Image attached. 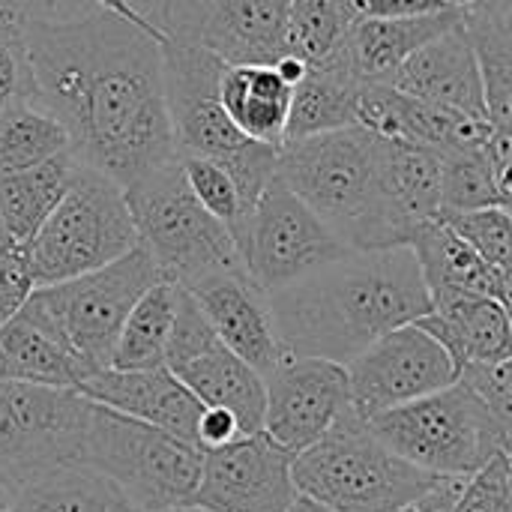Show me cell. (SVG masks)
<instances>
[{
	"instance_id": "obj_1",
	"label": "cell",
	"mask_w": 512,
	"mask_h": 512,
	"mask_svg": "<svg viewBox=\"0 0 512 512\" xmlns=\"http://www.w3.org/2000/svg\"><path fill=\"white\" fill-rule=\"evenodd\" d=\"M162 42L96 3L63 18L24 9L27 99L63 123L78 165L120 189L177 159Z\"/></svg>"
},
{
	"instance_id": "obj_2",
	"label": "cell",
	"mask_w": 512,
	"mask_h": 512,
	"mask_svg": "<svg viewBox=\"0 0 512 512\" xmlns=\"http://www.w3.org/2000/svg\"><path fill=\"white\" fill-rule=\"evenodd\" d=\"M267 303L285 357H321L342 366L432 309L411 246L351 249L267 294Z\"/></svg>"
},
{
	"instance_id": "obj_3",
	"label": "cell",
	"mask_w": 512,
	"mask_h": 512,
	"mask_svg": "<svg viewBox=\"0 0 512 512\" xmlns=\"http://www.w3.org/2000/svg\"><path fill=\"white\" fill-rule=\"evenodd\" d=\"M276 174L348 249L408 246L384 195L375 132L345 126L282 144Z\"/></svg>"
},
{
	"instance_id": "obj_4",
	"label": "cell",
	"mask_w": 512,
	"mask_h": 512,
	"mask_svg": "<svg viewBox=\"0 0 512 512\" xmlns=\"http://www.w3.org/2000/svg\"><path fill=\"white\" fill-rule=\"evenodd\" d=\"M225 63L189 42H162V84L177 156H204L219 162L240 195L243 216L276 174L279 147L243 135L219 99Z\"/></svg>"
},
{
	"instance_id": "obj_5",
	"label": "cell",
	"mask_w": 512,
	"mask_h": 512,
	"mask_svg": "<svg viewBox=\"0 0 512 512\" xmlns=\"http://www.w3.org/2000/svg\"><path fill=\"white\" fill-rule=\"evenodd\" d=\"M291 477L297 495L333 512H399L438 483L396 456L354 408L294 456Z\"/></svg>"
},
{
	"instance_id": "obj_6",
	"label": "cell",
	"mask_w": 512,
	"mask_h": 512,
	"mask_svg": "<svg viewBox=\"0 0 512 512\" xmlns=\"http://www.w3.org/2000/svg\"><path fill=\"white\" fill-rule=\"evenodd\" d=\"M138 246L153 258L159 276L180 288L243 267L231 231L210 216L186 186L180 156L123 189Z\"/></svg>"
},
{
	"instance_id": "obj_7",
	"label": "cell",
	"mask_w": 512,
	"mask_h": 512,
	"mask_svg": "<svg viewBox=\"0 0 512 512\" xmlns=\"http://www.w3.org/2000/svg\"><path fill=\"white\" fill-rule=\"evenodd\" d=\"M369 426L396 456L435 477H471L512 441L462 381L375 414Z\"/></svg>"
},
{
	"instance_id": "obj_8",
	"label": "cell",
	"mask_w": 512,
	"mask_h": 512,
	"mask_svg": "<svg viewBox=\"0 0 512 512\" xmlns=\"http://www.w3.org/2000/svg\"><path fill=\"white\" fill-rule=\"evenodd\" d=\"M204 450L90 402L78 465L111 480L135 512L189 504Z\"/></svg>"
},
{
	"instance_id": "obj_9",
	"label": "cell",
	"mask_w": 512,
	"mask_h": 512,
	"mask_svg": "<svg viewBox=\"0 0 512 512\" xmlns=\"http://www.w3.org/2000/svg\"><path fill=\"white\" fill-rule=\"evenodd\" d=\"M138 246L123 189L78 165L42 228L24 243L36 288L99 270Z\"/></svg>"
},
{
	"instance_id": "obj_10",
	"label": "cell",
	"mask_w": 512,
	"mask_h": 512,
	"mask_svg": "<svg viewBox=\"0 0 512 512\" xmlns=\"http://www.w3.org/2000/svg\"><path fill=\"white\" fill-rule=\"evenodd\" d=\"M231 237L246 276L264 294H273L351 252L279 174H273Z\"/></svg>"
},
{
	"instance_id": "obj_11",
	"label": "cell",
	"mask_w": 512,
	"mask_h": 512,
	"mask_svg": "<svg viewBox=\"0 0 512 512\" xmlns=\"http://www.w3.org/2000/svg\"><path fill=\"white\" fill-rule=\"evenodd\" d=\"M159 279L162 276L153 258L141 246H135L99 270L36 288V294L60 324L72 351L93 375L111 366V351L126 315L132 312L138 297Z\"/></svg>"
},
{
	"instance_id": "obj_12",
	"label": "cell",
	"mask_w": 512,
	"mask_h": 512,
	"mask_svg": "<svg viewBox=\"0 0 512 512\" xmlns=\"http://www.w3.org/2000/svg\"><path fill=\"white\" fill-rule=\"evenodd\" d=\"M87 411L78 390L0 381V480L15 492L48 468L78 465Z\"/></svg>"
},
{
	"instance_id": "obj_13",
	"label": "cell",
	"mask_w": 512,
	"mask_h": 512,
	"mask_svg": "<svg viewBox=\"0 0 512 512\" xmlns=\"http://www.w3.org/2000/svg\"><path fill=\"white\" fill-rule=\"evenodd\" d=\"M165 369L201 405L231 411L243 435L261 432L264 378L219 342L210 321L183 288L165 348Z\"/></svg>"
},
{
	"instance_id": "obj_14",
	"label": "cell",
	"mask_w": 512,
	"mask_h": 512,
	"mask_svg": "<svg viewBox=\"0 0 512 512\" xmlns=\"http://www.w3.org/2000/svg\"><path fill=\"white\" fill-rule=\"evenodd\" d=\"M291 0H162L159 30L216 54L225 66H273L288 51Z\"/></svg>"
},
{
	"instance_id": "obj_15",
	"label": "cell",
	"mask_w": 512,
	"mask_h": 512,
	"mask_svg": "<svg viewBox=\"0 0 512 512\" xmlns=\"http://www.w3.org/2000/svg\"><path fill=\"white\" fill-rule=\"evenodd\" d=\"M351 408L372 420L390 408L438 393L456 381V366L444 345L417 324H402L345 363Z\"/></svg>"
},
{
	"instance_id": "obj_16",
	"label": "cell",
	"mask_w": 512,
	"mask_h": 512,
	"mask_svg": "<svg viewBox=\"0 0 512 512\" xmlns=\"http://www.w3.org/2000/svg\"><path fill=\"white\" fill-rule=\"evenodd\" d=\"M294 456L264 432L204 450L201 477L189 507L204 512H288L297 498Z\"/></svg>"
},
{
	"instance_id": "obj_17",
	"label": "cell",
	"mask_w": 512,
	"mask_h": 512,
	"mask_svg": "<svg viewBox=\"0 0 512 512\" xmlns=\"http://www.w3.org/2000/svg\"><path fill=\"white\" fill-rule=\"evenodd\" d=\"M351 408L348 372L321 357H285L264 378L261 432L291 456L309 450Z\"/></svg>"
},
{
	"instance_id": "obj_18",
	"label": "cell",
	"mask_w": 512,
	"mask_h": 512,
	"mask_svg": "<svg viewBox=\"0 0 512 512\" xmlns=\"http://www.w3.org/2000/svg\"><path fill=\"white\" fill-rule=\"evenodd\" d=\"M183 291L192 294L219 342L249 363L261 378H267L285 360L267 294L246 276L243 267L213 273Z\"/></svg>"
},
{
	"instance_id": "obj_19",
	"label": "cell",
	"mask_w": 512,
	"mask_h": 512,
	"mask_svg": "<svg viewBox=\"0 0 512 512\" xmlns=\"http://www.w3.org/2000/svg\"><path fill=\"white\" fill-rule=\"evenodd\" d=\"M87 375V366L36 291L6 324H0V381L78 390Z\"/></svg>"
},
{
	"instance_id": "obj_20",
	"label": "cell",
	"mask_w": 512,
	"mask_h": 512,
	"mask_svg": "<svg viewBox=\"0 0 512 512\" xmlns=\"http://www.w3.org/2000/svg\"><path fill=\"white\" fill-rule=\"evenodd\" d=\"M81 396L123 417L162 429L186 444H195V426L204 405L165 369H102L81 381Z\"/></svg>"
},
{
	"instance_id": "obj_21",
	"label": "cell",
	"mask_w": 512,
	"mask_h": 512,
	"mask_svg": "<svg viewBox=\"0 0 512 512\" xmlns=\"http://www.w3.org/2000/svg\"><path fill=\"white\" fill-rule=\"evenodd\" d=\"M357 126L381 135L399 138L438 153L483 147L489 138V123L447 111L441 105L405 96L390 84H360L357 93Z\"/></svg>"
},
{
	"instance_id": "obj_22",
	"label": "cell",
	"mask_w": 512,
	"mask_h": 512,
	"mask_svg": "<svg viewBox=\"0 0 512 512\" xmlns=\"http://www.w3.org/2000/svg\"><path fill=\"white\" fill-rule=\"evenodd\" d=\"M387 84L402 90L405 96L489 123L480 66L462 30V21L414 51Z\"/></svg>"
},
{
	"instance_id": "obj_23",
	"label": "cell",
	"mask_w": 512,
	"mask_h": 512,
	"mask_svg": "<svg viewBox=\"0 0 512 512\" xmlns=\"http://www.w3.org/2000/svg\"><path fill=\"white\" fill-rule=\"evenodd\" d=\"M414 324L444 345L456 372L468 363L512 360L510 306L495 297H444Z\"/></svg>"
},
{
	"instance_id": "obj_24",
	"label": "cell",
	"mask_w": 512,
	"mask_h": 512,
	"mask_svg": "<svg viewBox=\"0 0 512 512\" xmlns=\"http://www.w3.org/2000/svg\"><path fill=\"white\" fill-rule=\"evenodd\" d=\"M429 303L459 294L495 297L510 306V279L492 270L441 216L426 219L408 237Z\"/></svg>"
},
{
	"instance_id": "obj_25",
	"label": "cell",
	"mask_w": 512,
	"mask_h": 512,
	"mask_svg": "<svg viewBox=\"0 0 512 512\" xmlns=\"http://www.w3.org/2000/svg\"><path fill=\"white\" fill-rule=\"evenodd\" d=\"M462 21V9H444L420 18H360L342 42L348 69L360 84H387L393 72L429 39Z\"/></svg>"
},
{
	"instance_id": "obj_26",
	"label": "cell",
	"mask_w": 512,
	"mask_h": 512,
	"mask_svg": "<svg viewBox=\"0 0 512 512\" xmlns=\"http://www.w3.org/2000/svg\"><path fill=\"white\" fill-rule=\"evenodd\" d=\"M357 93L360 81L348 69L342 45L327 60L309 63L306 75L291 87L282 144L357 126Z\"/></svg>"
},
{
	"instance_id": "obj_27",
	"label": "cell",
	"mask_w": 512,
	"mask_h": 512,
	"mask_svg": "<svg viewBox=\"0 0 512 512\" xmlns=\"http://www.w3.org/2000/svg\"><path fill=\"white\" fill-rule=\"evenodd\" d=\"M462 30L480 66L489 126L512 132V0H468Z\"/></svg>"
},
{
	"instance_id": "obj_28",
	"label": "cell",
	"mask_w": 512,
	"mask_h": 512,
	"mask_svg": "<svg viewBox=\"0 0 512 512\" xmlns=\"http://www.w3.org/2000/svg\"><path fill=\"white\" fill-rule=\"evenodd\" d=\"M378 168L384 195L399 225L411 237L414 228L441 213V153L399 138L378 135Z\"/></svg>"
},
{
	"instance_id": "obj_29",
	"label": "cell",
	"mask_w": 512,
	"mask_h": 512,
	"mask_svg": "<svg viewBox=\"0 0 512 512\" xmlns=\"http://www.w3.org/2000/svg\"><path fill=\"white\" fill-rule=\"evenodd\" d=\"M219 99L243 135L282 147L291 87L279 78L273 66L264 63L225 66L219 81Z\"/></svg>"
},
{
	"instance_id": "obj_30",
	"label": "cell",
	"mask_w": 512,
	"mask_h": 512,
	"mask_svg": "<svg viewBox=\"0 0 512 512\" xmlns=\"http://www.w3.org/2000/svg\"><path fill=\"white\" fill-rule=\"evenodd\" d=\"M75 168L78 162L66 150L42 165L0 177V219L9 243L24 246L42 228V222L66 195Z\"/></svg>"
},
{
	"instance_id": "obj_31",
	"label": "cell",
	"mask_w": 512,
	"mask_h": 512,
	"mask_svg": "<svg viewBox=\"0 0 512 512\" xmlns=\"http://www.w3.org/2000/svg\"><path fill=\"white\" fill-rule=\"evenodd\" d=\"M12 512H135L123 492L84 465L48 468L12 492Z\"/></svg>"
},
{
	"instance_id": "obj_32",
	"label": "cell",
	"mask_w": 512,
	"mask_h": 512,
	"mask_svg": "<svg viewBox=\"0 0 512 512\" xmlns=\"http://www.w3.org/2000/svg\"><path fill=\"white\" fill-rule=\"evenodd\" d=\"M177 297H180V285L174 282H153L138 303L132 306V312L126 315L120 336L114 342L111 351V369H159L165 366V348H168V336L174 327V315H177Z\"/></svg>"
},
{
	"instance_id": "obj_33",
	"label": "cell",
	"mask_w": 512,
	"mask_h": 512,
	"mask_svg": "<svg viewBox=\"0 0 512 512\" xmlns=\"http://www.w3.org/2000/svg\"><path fill=\"white\" fill-rule=\"evenodd\" d=\"M69 150V135L57 117L33 99H12L0 111V177L27 171Z\"/></svg>"
},
{
	"instance_id": "obj_34",
	"label": "cell",
	"mask_w": 512,
	"mask_h": 512,
	"mask_svg": "<svg viewBox=\"0 0 512 512\" xmlns=\"http://www.w3.org/2000/svg\"><path fill=\"white\" fill-rule=\"evenodd\" d=\"M363 15V0H291L288 51L306 63H321L348 39Z\"/></svg>"
},
{
	"instance_id": "obj_35",
	"label": "cell",
	"mask_w": 512,
	"mask_h": 512,
	"mask_svg": "<svg viewBox=\"0 0 512 512\" xmlns=\"http://www.w3.org/2000/svg\"><path fill=\"white\" fill-rule=\"evenodd\" d=\"M480 207H510V195L501 192L483 147L441 153V213Z\"/></svg>"
},
{
	"instance_id": "obj_36",
	"label": "cell",
	"mask_w": 512,
	"mask_h": 512,
	"mask_svg": "<svg viewBox=\"0 0 512 512\" xmlns=\"http://www.w3.org/2000/svg\"><path fill=\"white\" fill-rule=\"evenodd\" d=\"M441 219L501 276H512L510 207H480L462 213H441Z\"/></svg>"
},
{
	"instance_id": "obj_37",
	"label": "cell",
	"mask_w": 512,
	"mask_h": 512,
	"mask_svg": "<svg viewBox=\"0 0 512 512\" xmlns=\"http://www.w3.org/2000/svg\"><path fill=\"white\" fill-rule=\"evenodd\" d=\"M180 168H183L186 186L201 201V207L234 234L237 225L243 222V204H240L231 174L219 162L204 159V156H180Z\"/></svg>"
},
{
	"instance_id": "obj_38",
	"label": "cell",
	"mask_w": 512,
	"mask_h": 512,
	"mask_svg": "<svg viewBox=\"0 0 512 512\" xmlns=\"http://www.w3.org/2000/svg\"><path fill=\"white\" fill-rule=\"evenodd\" d=\"M450 512H512L510 450L465 477Z\"/></svg>"
},
{
	"instance_id": "obj_39",
	"label": "cell",
	"mask_w": 512,
	"mask_h": 512,
	"mask_svg": "<svg viewBox=\"0 0 512 512\" xmlns=\"http://www.w3.org/2000/svg\"><path fill=\"white\" fill-rule=\"evenodd\" d=\"M456 381H462L492 411V417L512 432V360L468 363L459 369Z\"/></svg>"
},
{
	"instance_id": "obj_40",
	"label": "cell",
	"mask_w": 512,
	"mask_h": 512,
	"mask_svg": "<svg viewBox=\"0 0 512 512\" xmlns=\"http://www.w3.org/2000/svg\"><path fill=\"white\" fill-rule=\"evenodd\" d=\"M33 291L36 282L27 261V249L18 243H6L0 249V324H6Z\"/></svg>"
},
{
	"instance_id": "obj_41",
	"label": "cell",
	"mask_w": 512,
	"mask_h": 512,
	"mask_svg": "<svg viewBox=\"0 0 512 512\" xmlns=\"http://www.w3.org/2000/svg\"><path fill=\"white\" fill-rule=\"evenodd\" d=\"M243 432H240V423L234 420L231 411L225 408H207L201 411L198 417V426H195V447L198 450H216V447H225L231 441H237Z\"/></svg>"
},
{
	"instance_id": "obj_42",
	"label": "cell",
	"mask_w": 512,
	"mask_h": 512,
	"mask_svg": "<svg viewBox=\"0 0 512 512\" xmlns=\"http://www.w3.org/2000/svg\"><path fill=\"white\" fill-rule=\"evenodd\" d=\"M444 9H456V6L450 0H363V12L369 18H420Z\"/></svg>"
},
{
	"instance_id": "obj_43",
	"label": "cell",
	"mask_w": 512,
	"mask_h": 512,
	"mask_svg": "<svg viewBox=\"0 0 512 512\" xmlns=\"http://www.w3.org/2000/svg\"><path fill=\"white\" fill-rule=\"evenodd\" d=\"M462 483H465V477H438V483L429 492H423L414 504H408L399 512H450Z\"/></svg>"
},
{
	"instance_id": "obj_44",
	"label": "cell",
	"mask_w": 512,
	"mask_h": 512,
	"mask_svg": "<svg viewBox=\"0 0 512 512\" xmlns=\"http://www.w3.org/2000/svg\"><path fill=\"white\" fill-rule=\"evenodd\" d=\"M288 512H333V510L321 507L318 501H312V498H306V495H297V498H294V504L288 507Z\"/></svg>"
},
{
	"instance_id": "obj_45",
	"label": "cell",
	"mask_w": 512,
	"mask_h": 512,
	"mask_svg": "<svg viewBox=\"0 0 512 512\" xmlns=\"http://www.w3.org/2000/svg\"><path fill=\"white\" fill-rule=\"evenodd\" d=\"M0 512H12V489L0 480Z\"/></svg>"
},
{
	"instance_id": "obj_46",
	"label": "cell",
	"mask_w": 512,
	"mask_h": 512,
	"mask_svg": "<svg viewBox=\"0 0 512 512\" xmlns=\"http://www.w3.org/2000/svg\"><path fill=\"white\" fill-rule=\"evenodd\" d=\"M144 512H204V510H198V507H189V504H183V507H168V510H144Z\"/></svg>"
},
{
	"instance_id": "obj_47",
	"label": "cell",
	"mask_w": 512,
	"mask_h": 512,
	"mask_svg": "<svg viewBox=\"0 0 512 512\" xmlns=\"http://www.w3.org/2000/svg\"><path fill=\"white\" fill-rule=\"evenodd\" d=\"M15 3H18V0H0V15H3L6 9H12Z\"/></svg>"
},
{
	"instance_id": "obj_48",
	"label": "cell",
	"mask_w": 512,
	"mask_h": 512,
	"mask_svg": "<svg viewBox=\"0 0 512 512\" xmlns=\"http://www.w3.org/2000/svg\"><path fill=\"white\" fill-rule=\"evenodd\" d=\"M6 243H9V240H6V231H3V219H0V249H3Z\"/></svg>"
},
{
	"instance_id": "obj_49",
	"label": "cell",
	"mask_w": 512,
	"mask_h": 512,
	"mask_svg": "<svg viewBox=\"0 0 512 512\" xmlns=\"http://www.w3.org/2000/svg\"><path fill=\"white\" fill-rule=\"evenodd\" d=\"M450 3H453V6H456V9H462V6H465V3H468V0H450Z\"/></svg>"
},
{
	"instance_id": "obj_50",
	"label": "cell",
	"mask_w": 512,
	"mask_h": 512,
	"mask_svg": "<svg viewBox=\"0 0 512 512\" xmlns=\"http://www.w3.org/2000/svg\"><path fill=\"white\" fill-rule=\"evenodd\" d=\"M0 111H3V105H0Z\"/></svg>"
}]
</instances>
